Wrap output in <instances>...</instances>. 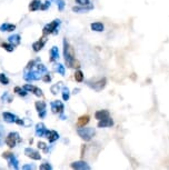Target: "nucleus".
Returning a JSON list of instances; mask_svg holds the SVG:
<instances>
[{"label":"nucleus","mask_w":169,"mask_h":170,"mask_svg":"<svg viewBox=\"0 0 169 170\" xmlns=\"http://www.w3.org/2000/svg\"><path fill=\"white\" fill-rule=\"evenodd\" d=\"M39 169L40 170H51V169H52V167H51L50 163H48V162H45V163H42V165H40Z\"/></svg>","instance_id":"c756f323"},{"label":"nucleus","mask_w":169,"mask_h":170,"mask_svg":"<svg viewBox=\"0 0 169 170\" xmlns=\"http://www.w3.org/2000/svg\"><path fill=\"white\" fill-rule=\"evenodd\" d=\"M4 141H6V145H7L9 148L16 147L17 143H19L20 141L19 134H18V132H10V134L7 136V138H6Z\"/></svg>","instance_id":"39448f33"},{"label":"nucleus","mask_w":169,"mask_h":170,"mask_svg":"<svg viewBox=\"0 0 169 170\" xmlns=\"http://www.w3.org/2000/svg\"><path fill=\"white\" fill-rule=\"evenodd\" d=\"M37 70L41 73H46L47 72V68L43 66L42 63H39V65H37Z\"/></svg>","instance_id":"7c9ffc66"},{"label":"nucleus","mask_w":169,"mask_h":170,"mask_svg":"<svg viewBox=\"0 0 169 170\" xmlns=\"http://www.w3.org/2000/svg\"><path fill=\"white\" fill-rule=\"evenodd\" d=\"M16 29V24H9V22H4L0 26V31H7V32H11Z\"/></svg>","instance_id":"dca6fc26"},{"label":"nucleus","mask_w":169,"mask_h":170,"mask_svg":"<svg viewBox=\"0 0 169 170\" xmlns=\"http://www.w3.org/2000/svg\"><path fill=\"white\" fill-rule=\"evenodd\" d=\"M90 27L94 31H98V32L102 31V30H103V28H105L101 22H94V24H91Z\"/></svg>","instance_id":"393cba45"},{"label":"nucleus","mask_w":169,"mask_h":170,"mask_svg":"<svg viewBox=\"0 0 169 170\" xmlns=\"http://www.w3.org/2000/svg\"><path fill=\"white\" fill-rule=\"evenodd\" d=\"M114 125V121L112 119H110L109 117L106 119H102V120H99L98 122V127L99 128H106V127H111Z\"/></svg>","instance_id":"f3484780"},{"label":"nucleus","mask_w":169,"mask_h":170,"mask_svg":"<svg viewBox=\"0 0 169 170\" xmlns=\"http://www.w3.org/2000/svg\"><path fill=\"white\" fill-rule=\"evenodd\" d=\"M16 123H18V125H21V126H22V125H24V120H21V119H17V121H16Z\"/></svg>","instance_id":"a19ab883"},{"label":"nucleus","mask_w":169,"mask_h":170,"mask_svg":"<svg viewBox=\"0 0 169 170\" xmlns=\"http://www.w3.org/2000/svg\"><path fill=\"white\" fill-rule=\"evenodd\" d=\"M51 106V110H52V112L54 114H61L63 111V103L61 102V101H59V100H56V101H52V102L50 103Z\"/></svg>","instance_id":"9d476101"},{"label":"nucleus","mask_w":169,"mask_h":170,"mask_svg":"<svg viewBox=\"0 0 169 170\" xmlns=\"http://www.w3.org/2000/svg\"><path fill=\"white\" fill-rule=\"evenodd\" d=\"M25 154L27 156L28 158L32 159V160H40L41 159V154L37 150L32 149V148H26L25 149Z\"/></svg>","instance_id":"6e6552de"},{"label":"nucleus","mask_w":169,"mask_h":170,"mask_svg":"<svg viewBox=\"0 0 169 170\" xmlns=\"http://www.w3.org/2000/svg\"><path fill=\"white\" fill-rule=\"evenodd\" d=\"M50 56H51V61H55L59 58V50L57 47H52L50 49Z\"/></svg>","instance_id":"4be33fe9"},{"label":"nucleus","mask_w":169,"mask_h":170,"mask_svg":"<svg viewBox=\"0 0 169 170\" xmlns=\"http://www.w3.org/2000/svg\"><path fill=\"white\" fill-rule=\"evenodd\" d=\"M105 85H106V79H100L99 81L95 82V85H92L91 87L95 88L96 90H101L102 88L105 87Z\"/></svg>","instance_id":"5701e85b"},{"label":"nucleus","mask_w":169,"mask_h":170,"mask_svg":"<svg viewBox=\"0 0 169 170\" xmlns=\"http://www.w3.org/2000/svg\"><path fill=\"white\" fill-rule=\"evenodd\" d=\"M57 71L59 72L60 75H65V68H63V65H57Z\"/></svg>","instance_id":"2f4dec72"},{"label":"nucleus","mask_w":169,"mask_h":170,"mask_svg":"<svg viewBox=\"0 0 169 170\" xmlns=\"http://www.w3.org/2000/svg\"><path fill=\"white\" fill-rule=\"evenodd\" d=\"M0 82L2 83V85H8L9 83L8 77L4 75V73H0Z\"/></svg>","instance_id":"c85d7f7f"},{"label":"nucleus","mask_w":169,"mask_h":170,"mask_svg":"<svg viewBox=\"0 0 169 170\" xmlns=\"http://www.w3.org/2000/svg\"><path fill=\"white\" fill-rule=\"evenodd\" d=\"M4 143V128L0 126V146Z\"/></svg>","instance_id":"c9c22d12"},{"label":"nucleus","mask_w":169,"mask_h":170,"mask_svg":"<svg viewBox=\"0 0 169 170\" xmlns=\"http://www.w3.org/2000/svg\"><path fill=\"white\" fill-rule=\"evenodd\" d=\"M13 91L16 92L17 95H19L20 97H26V96H27V94H28V91L26 90L24 87H22V88H21V87H16Z\"/></svg>","instance_id":"a878e982"},{"label":"nucleus","mask_w":169,"mask_h":170,"mask_svg":"<svg viewBox=\"0 0 169 170\" xmlns=\"http://www.w3.org/2000/svg\"><path fill=\"white\" fill-rule=\"evenodd\" d=\"M46 138L49 140V143H55L59 138V134L55 130H47L46 132Z\"/></svg>","instance_id":"4468645a"},{"label":"nucleus","mask_w":169,"mask_h":170,"mask_svg":"<svg viewBox=\"0 0 169 170\" xmlns=\"http://www.w3.org/2000/svg\"><path fill=\"white\" fill-rule=\"evenodd\" d=\"M49 7H50V1H45V4H41V10H46V9L47 8H49Z\"/></svg>","instance_id":"f704fd0d"},{"label":"nucleus","mask_w":169,"mask_h":170,"mask_svg":"<svg viewBox=\"0 0 169 170\" xmlns=\"http://www.w3.org/2000/svg\"><path fill=\"white\" fill-rule=\"evenodd\" d=\"M69 89L67 87H63V99L65 101H67L68 99H69Z\"/></svg>","instance_id":"cd10ccee"},{"label":"nucleus","mask_w":169,"mask_h":170,"mask_svg":"<svg viewBox=\"0 0 169 170\" xmlns=\"http://www.w3.org/2000/svg\"><path fill=\"white\" fill-rule=\"evenodd\" d=\"M60 24V20L59 19H56L54 21H51L50 24H46L42 29V33L43 36H48L50 33H57V30H58V27Z\"/></svg>","instance_id":"f03ea898"},{"label":"nucleus","mask_w":169,"mask_h":170,"mask_svg":"<svg viewBox=\"0 0 169 170\" xmlns=\"http://www.w3.org/2000/svg\"><path fill=\"white\" fill-rule=\"evenodd\" d=\"M24 88L28 91V92H32V94H34L35 96H37V97H42L43 96L42 90H41L40 88L36 87V86H32V85L27 83V85H25L24 86Z\"/></svg>","instance_id":"1a4fd4ad"},{"label":"nucleus","mask_w":169,"mask_h":170,"mask_svg":"<svg viewBox=\"0 0 169 170\" xmlns=\"http://www.w3.org/2000/svg\"><path fill=\"white\" fill-rule=\"evenodd\" d=\"M41 76H42L41 72H39L38 70H34L32 68V69H26L24 78L26 81H35V80H39Z\"/></svg>","instance_id":"7ed1b4c3"},{"label":"nucleus","mask_w":169,"mask_h":170,"mask_svg":"<svg viewBox=\"0 0 169 170\" xmlns=\"http://www.w3.org/2000/svg\"><path fill=\"white\" fill-rule=\"evenodd\" d=\"M20 41H21V37H20V35H11V36L8 38V42L13 45L15 47L20 44Z\"/></svg>","instance_id":"a211bd4d"},{"label":"nucleus","mask_w":169,"mask_h":170,"mask_svg":"<svg viewBox=\"0 0 169 170\" xmlns=\"http://www.w3.org/2000/svg\"><path fill=\"white\" fill-rule=\"evenodd\" d=\"M46 41H47L46 36H43L42 38H40L39 40H37L36 42H34V44H32V49H34V51L39 52L40 50L43 48V46H45V44H46Z\"/></svg>","instance_id":"9b49d317"},{"label":"nucleus","mask_w":169,"mask_h":170,"mask_svg":"<svg viewBox=\"0 0 169 170\" xmlns=\"http://www.w3.org/2000/svg\"><path fill=\"white\" fill-rule=\"evenodd\" d=\"M0 47L4 48L6 51L8 52H12L13 50H15V46L13 45H11L10 42H2V44H0Z\"/></svg>","instance_id":"b1692460"},{"label":"nucleus","mask_w":169,"mask_h":170,"mask_svg":"<svg viewBox=\"0 0 169 170\" xmlns=\"http://www.w3.org/2000/svg\"><path fill=\"white\" fill-rule=\"evenodd\" d=\"M95 117L98 120H102V119H106L109 117V111L108 110H98L95 114Z\"/></svg>","instance_id":"6ab92c4d"},{"label":"nucleus","mask_w":169,"mask_h":170,"mask_svg":"<svg viewBox=\"0 0 169 170\" xmlns=\"http://www.w3.org/2000/svg\"><path fill=\"white\" fill-rule=\"evenodd\" d=\"M72 168H75V169H89L90 167L86 165V162H83V161H77V162H74L72 165H71Z\"/></svg>","instance_id":"412c9836"},{"label":"nucleus","mask_w":169,"mask_h":170,"mask_svg":"<svg viewBox=\"0 0 169 170\" xmlns=\"http://www.w3.org/2000/svg\"><path fill=\"white\" fill-rule=\"evenodd\" d=\"M78 134L83 140L89 141V140H91V138L94 137L95 130L92 128H83V127H80V129H78Z\"/></svg>","instance_id":"423d86ee"},{"label":"nucleus","mask_w":169,"mask_h":170,"mask_svg":"<svg viewBox=\"0 0 169 170\" xmlns=\"http://www.w3.org/2000/svg\"><path fill=\"white\" fill-rule=\"evenodd\" d=\"M63 56H65V61L67 63V66L71 67L72 62L75 61V50L66 39L63 40Z\"/></svg>","instance_id":"f257e3e1"},{"label":"nucleus","mask_w":169,"mask_h":170,"mask_svg":"<svg viewBox=\"0 0 169 170\" xmlns=\"http://www.w3.org/2000/svg\"><path fill=\"white\" fill-rule=\"evenodd\" d=\"M41 0H31V2L29 4V10L30 11H37L41 8Z\"/></svg>","instance_id":"2eb2a0df"},{"label":"nucleus","mask_w":169,"mask_h":170,"mask_svg":"<svg viewBox=\"0 0 169 170\" xmlns=\"http://www.w3.org/2000/svg\"><path fill=\"white\" fill-rule=\"evenodd\" d=\"M38 148H39V149H42L45 152H47L48 151V148H47V146H46V143H40V141L38 143Z\"/></svg>","instance_id":"473e14b6"},{"label":"nucleus","mask_w":169,"mask_h":170,"mask_svg":"<svg viewBox=\"0 0 169 170\" xmlns=\"http://www.w3.org/2000/svg\"><path fill=\"white\" fill-rule=\"evenodd\" d=\"M89 120H90V117H89L88 115L81 116V117H79L78 122H77V126H78V127H85L87 123L89 122Z\"/></svg>","instance_id":"aec40b11"},{"label":"nucleus","mask_w":169,"mask_h":170,"mask_svg":"<svg viewBox=\"0 0 169 170\" xmlns=\"http://www.w3.org/2000/svg\"><path fill=\"white\" fill-rule=\"evenodd\" d=\"M2 158L7 159L8 160V166L10 168H13V169H18L19 168V162H18V159L16 158V156L9 151H6L2 154Z\"/></svg>","instance_id":"20e7f679"},{"label":"nucleus","mask_w":169,"mask_h":170,"mask_svg":"<svg viewBox=\"0 0 169 170\" xmlns=\"http://www.w3.org/2000/svg\"><path fill=\"white\" fill-rule=\"evenodd\" d=\"M75 79H76V81H78V82H81L83 80V73L81 70H77V71H76Z\"/></svg>","instance_id":"bb28decb"},{"label":"nucleus","mask_w":169,"mask_h":170,"mask_svg":"<svg viewBox=\"0 0 169 170\" xmlns=\"http://www.w3.org/2000/svg\"><path fill=\"white\" fill-rule=\"evenodd\" d=\"M57 2H58V8H59V10H63V7H65V2H63V0H57Z\"/></svg>","instance_id":"4c0bfd02"},{"label":"nucleus","mask_w":169,"mask_h":170,"mask_svg":"<svg viewBox=\"0 0 169 170\" xmlns=\"http://www.w3.org/2000/svg\"><path fill=\"white\" fill-rule=\"evenodd\" d=\"M35 107H36V110L38 112V116H39L40 118L42 119L46 117V107H47V105L45 101H36L35 103Z\"/></svg>","instance_id":"0eeeda50"},{"label":"nucleus","mask_w":169,"mask_h":170,"mask_svg":"<svg viewBox=\"0 0 169 170\" xmlns=\"http://www.w3.org/2000/svg\"><path fill=\"white\" fill-rule=\"evenodd\" d=\"M42 80L45 81V82H50V81H51V76H50V75H48V73L43 75Z\"/></svg>","instance_id":"e433bc0d"},{"label":"nucleus","mask_w":169,"mask_h":170,"mask_svg":"<svg viewBox=\"0 0 169 170\" xmlns=\"http://www.w3.org/2000/svg\"><path fill=\"white\" fill-rule=\"evenodd\" d=\"M36 134L38 137H43L46 136V132H47V129H46V126L43 125L42 122H39L36 125Z\"/></svg>","instance_id":"ddd939ff"},{"label":"nucleus","mask_w":169,"mask_h":170,"mask_svg":"<svg viewBox=\"0 0 169 170\" xmlns=\"http://www.w3.org/2000/svg\"><path fill=\"white\" fill-rule=\"evenodd\" d=\"M34 66H35V60H31V61H29V62H28L26 69H32Z\"/></svg>","instance_id":"58836bf2"},{"label":"nucleus","mask_w":169,"mask_h":170,"mask_svg":"<svg viewBox=\"0 0 169 170\" xmlns=\"http://www.w3.org/2000/svg\"><path fill=\"white\" fill-rule=\"evenodd\" d=\"M2 118H4V120L6 121V122L8 123H13L17 121V119H18V117H17L16 115H13V114H11V112H2Z\"/></svg>","instance_id":"f8f14e48"},{"label":"nucleus","mask_w":169,"mask_h":170,"mask_svg":"<svg viewBox=\"0 0 169 170\" xmlns=\"http://www.w3.org/2000/svg\"><path fill=\"white\" fill-rule=\"evenodd\" d=\"M76 1H77V4H79L80 6H88V4H90L89 0H76Z\"/></svg>","instance_id":"72a5a7b5"},{"label":"nucleus","mask_w":169,"mask_h":170,"mask_svg":"<svg viewBox=\"0 0 169 170\" xmlns=\"http://www.w3.org/2000/svg\"><path fill=\"white\" fill-rule=\"evenodd\" d=\"M35 168L36 167L34 166V165H26V166L22 167V169H25V170L26 169H35Z\"/></svg>","instance_id":"ea45409f"}]
</instances>
